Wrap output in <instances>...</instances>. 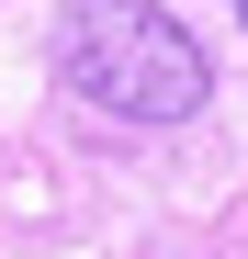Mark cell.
<instances>
[{"label":"cell","instance_id":"obj_2","mask_svg":"<svg viewBox=\"0 0 248 259\" xmlns=\"http://www.w3.org/2000/svg\"><path fill=\"white\" fill-rule=\"evenodd\" d=\"M237 23H248V0H237Z\"/></svg>","mask_w":248,"mask_h":259},{"label":"cell","instance_id":"obj_1","mask_svg":"<svg viewBox=\"0 0 248 259\" xmlns=\"http://www.w3.org/2000/svg\"><path fill=\"white\" fill-rule=\"evenodd\" d=\"M57 79L91 113H124V124H192L215 102L203 46L158 0H68L57 12Z\"/></svg>","mask_w":248,"mask_h":259}]
</instances>
